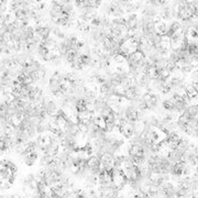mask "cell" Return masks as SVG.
<instances>
[{
	"instance_id": "277c9868",
	"label": "cell",
	"mask_w": 198,
	"mask_h": 198,
	"mask_svg": "<svg viewBox=\"0 0 198 198\" xmlns=\"http://www.w3.org/2000/svg\"><path fill=\"white\" fill-rule=\"evenodd\" d=\"M4 46H6V43L4 42L2 37H1V35H0V49H2V48H4Z\"/></svg>"
},
{
	"instance_id": "7a4b0ae2",
	"label": "cell",
	"mask_w": 198,
	"mask_h": 198,
	"mask_svg": "<svg viewBox=\"0 0 198 198\" xmlns=\"http://www.w3.org/2000/svg\"><path fill=\"white\" fill-rule=\"evenodd\" d=\"M123 97H125V99H127V100H130V101L134 100V99H135V98L138 97V94H137V91H135V88H128V89H125Z\"/></svg>"
},
{
	"instance_id": "6da1fadb",
	"label": "cell",
	"mask_w": 198,
	"mask_h": 198,
	"mask_svg": "<svg viewBox=\"0 0 198 198\" xmlns=\"http://www.w3.org/2000/svg\"><path fill=\"white\" fill-rule=\"evenodd\" d=\"M120 133L125 138H131L134 134V128L132 122H127L123 125H121L120 128H118Z\"/></svg>"
},
{
	"instance_id": "3957f363",
	"label": "cell",
	"mask_w": 198,
	"mask_h": 198,
	"mask_svg": "<svg viewBox=\"0 0 198 198\" xmlns=\"http://www.w3.org/2000/svg\"><path fill=\"white\" fill-rule=\"evenodd\" d=\"M1 37H2V40H4V43H8L9 41L12 40V33L8 32V31H6V32L1 35Z\"/></svg>"
}]
</instances>
